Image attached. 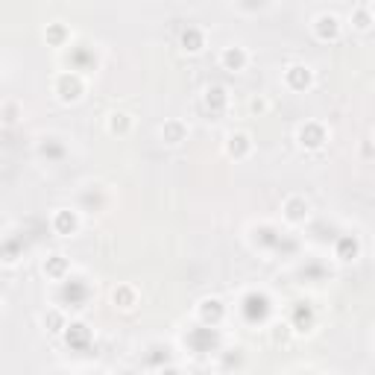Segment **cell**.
I'll return each instance as SVG.
<instances>
[{"label":"cell","instance_id":"obj_1","mask_svg":"<svg viewBox=\"0 0 375 375\" xmlns=\"http://www.w3.org/2000/svg\"><path fill=\"white\" fill-rule=\"evenodd\" d=\"M223 62H226V65H232V62H234V68H237V65L244 62V56H240V53H234V50H226V56H223Z\"/></svg>","mask_w":375,"mask_h":375}]
</instances>
